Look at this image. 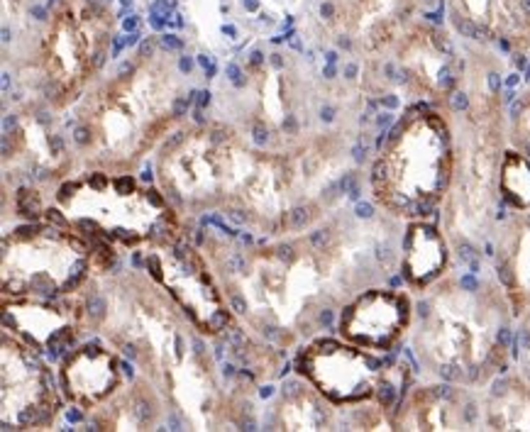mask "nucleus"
Returning <instances> with one entry per match:
<instances>
[{"instance_id":"nucleus-1","label":"nucleus","mask_w":530,"mask_h":432,"mask_svg":"<svg viewBox=\"0 0 530 432\" xmlns=\"http://www.w3.org/2000/svg\"><path fill=\"white\" fill-rule=\"evenodd\" d=\"M406 320H408V301L398 293L377 291L364 296L355 310L344 315L342 327H347V335H352L357 342L386 349L401 335Z\"/></svg>"},{"instance_id":"nucleus-2","label":"nucleus","mask_w":530,"mask_h":432,"mask_svg":"<svg viewBox=\"0 0 530 432\" xmlns=\"http://www.w3.org/2000/svg\"><path fill=\"white\" fill-rule=\"evenodd\" d=\"M528 5L530 0H464L469 15L462 18L476 27V39H501V44L508 47L506 39H518L515 32L523 30L530 18Z\"/></svg>"},{"instance_id":"nucleus-3","label":"nucleus","mask_w":530,"mask_h":432,"mask_svg":"<svg viewBox=\"0 0 530 432\" xmlns=\"http://www.w3.org/2000/svg\"><path fill=\"white\" fill-rule=\"evenodd\" d=\"M445 266V244L442 237L428 227L416 225L406 235V279L411 283L425 286Z\"/></svg>"},{"instance_id":"nucleus-4","label":"nucleus","mask_w":530,"mask_h":432,"mask_svg":"<svg viewBox=\"0 0 530 432\" xmlns=\"http://www.w3.org/2000/svg\"><path fill=\"white\" fill-rule=\"evenodd\" d=\"M503 190L518 207H530V161L511 151L503 161Z\"/></svg>"},{"instance_id":"nucleus-5","label":"nucleus","mask_w":530,"mask_h":432,"mask_svg":"<svg viewBox=\"0 0 530 432\" xmlns=\"http://www.w3.org/2000/svg\"><path fill=\"white\" fill-rule=\"evenodd\" d=\"M308 220H310V215H308L305 207H293V210L288 212V227H291V230H303Z\"/></svg>"},{"instance_id":"nucleus-6","label":"nucleus","mask_w":530,"mask_h":432,"mask_svg":"<svg viewBox=\"0 0 530 432\" xmlns=\"http://www.w3.org/2000/svg\"><path fill=\"white\" fill-rule=\"evenodd\" d=\"M88 315H93V318H103L105 315V301L98 293H93L88 298Z\"/></svg>"},{"instance_id":"nucleus-7","label":"nucleus","mask_w":530,"mask_h":432,"mask_svg":"<svg viewBox=\"0 0 530 432\" xmlns=\"http://www.w3.org/2000/svg\"><path fill=\"white\" fill-rule=\"evenodd\" d=\"M193 95H196V93H191V95H181L179 100L173 103V115H176V117H181V115L189 113V105L193 103Z\"/></svg>"},{"instance_id":"nucleus-8","label":"nucleus","mask_w":530,"mask_h":432,"mask_svg":"<svg viewBox=\"0 0 530 432\" xmlns=\"http://www.w3.org/2000/svg\"><path fill=\"white\" fill-rule=\"evenodd\" d=\"M523 108L528 110V120H525V139H520V147H523V151L530 156V105H525V100H523Z\"/></svg>"},{"instance_id":"nucleus-9","label":"nucleus","mask_w":530,"mask_h":432,"mask_svg":"<svg viewBox=\"0 0 530 432\" xmlns=\"http://www.w3.org/2000/svg\"><path fill=\"white\" fill-rule=\"evenodd\" d=\"M252 134H254V142H257V144H266V139H269V132H266L264 125H254Z\"/></svg>"},{"instance_id":"nucleus-10","label":"nucleus","mask_w":530,"mask_h":432,"mask_svg":"<svg viewBox=\"0 0 530 432\" xmlns=\"http://www.w3.org/2000/svg\"><path fill=\"white\" fill-rule=\"evenodd\" d=\"M225 325H227V313H225V310H220L218 315H213V320H210V327H213V330H223Z\"/></svg>"},{"instance_id":"nucleus-11","label":"nucleus","mask_w":530,"mask_h":432,"mask_svg":"<svg viewBox=\"0 0 530 432\" xmlns=\"http://www.w3.org/2000/svg\"><path fill=\"white\" fill-rule=\"evenodd\" d=\"M74 139H76L78 144H88V142H91V132H88L86 127H76V132H74Z\"/></svg>"},{"instance_id":"nucleus-12","label":"nucleus","mask_w":530,"mask_h":432,"mask_svg":"<svg viewBox=\"0 0 530 432\" xmlns=\"http://www.w3.org/2000/svg\"><path fill=\"white\" fill-rule=\"evenodd\" d=\"M357 215H360V218H372L374 210H372L369 203H360V205H357Z\"/></svg>"},{"instance_id":"nucleus-13","label":"nucleus","mask_w":530,"mask_h":432,"mask_svg":"<svg viewBox=\"0 0 530 432\" xmlns=\"http://www.w3.org/2000/svg\"><path fill=\"white\" fill-rule=\"evenodd\" d=\"M227 74H230V78L235 81V86H242V78H240V69H237V64H230V66H227Z\"/></svg>"},{"instance_id":"nucleus-14","label":"nucleus","mask_w":530,"mask_h":432,"mask_svg":"<svg viewBox=\"0 0 530 432\" xmlns=\"http://www.w3.org/2000/svg\"><path fill=\"white\" fill-rule=\"evenodd\" d=\"M230 305H232L237 313H247V305H245V301H242L240 296H232V298H230Z\"/></svg>"},{"instance_id":"nucleus-15","label":"nucleus","mask_w":530,"mask_h":432,"mask_svg":"<svg viewBox=\"0 0 530 432\" xmlns=\"http://www.w3.org/2000/svg\"><path fill=\"white\" fill-rule=\"evenodd\" d=\"M184 142V132H176L173 137H171V142H166V149H173L176 144H181Z\"/></svg>"},{"instance_id":"nucleus-16","label":"nucleus","mask_w":530,"mask_h":432,"mask_svg":"<svg viewBox=\"0 0 530 432\" xmlns=\"http://www.w3.org/2000/svg\"><path fill=\"white\" fill-rule=\"evenodd\" d=\"M227 215H230V220H232V223H245V220H247V218H245V215H242L240 210H230Z\"/></svg>"},{"instance_id":"nucleus-17","label":"nucleus","mask_w":530,"mask_h":432,"mask_svg":"<svg viewBox=\"0 0 530 432\" xmlns=\"http://www.w3.org/2000/svg\"><path fill=\"white\" fill-rule=\"evenodd\" d=\"M164 47H166V49H179L181 42H176V39H171V37H164Z\"/></svg>"},{"instance_id":"nucleus-18","label":"nucleus","mask_w":530,"mask_h":432,"mask_svg":"<svg viewBox=\"0 0 530 432\" xmlns=\"http://www.w3.org/2000/svg\"><path fill=\"white\" fill-rule=\"evenodd\" d=\"M320 322H322V325H330V322H332V310H322V313H320Z\"/></svg>"},{"instance_id":"nucleus-19","label":"nucleus","mask_w":530,"mask_h":432,"mask_svg":"<svg viewBox=\"0 0 530 432\" xmlns=\"http://www.w3.org/2000/svg\"><path fill=\"white\" fill-rule=\"evenodd\" d=\"M210 103V93H201V98H198V108H206Z\"/></svg>"},{"instance_id":"nucleus-20","label":"nucleus","mask_w":530,"mask_h":432,"mask_svg":"<svg viewBox=\"0 0 530 432\" xmlns=\"http://www.w3.org/2000/svg\"><path fill=\"white\" fill-rule=\"evenodd\" d=\"M284 127H286L288 132H296V120H293V117H288V120L284 122Z\"/></svg>"},{"instance_id":"nucleus-21","label":"nucleus","mask_w":530,"mask_h":432,"mask_svg":"<svg viewBox=\"0 0 530 432\" xmlns=\"http://www.w3.org/2000/svg\"><path fill=\"white\" fill-rule=\"evenodd\" d=\"M191 66H193V64H191L189 59H181V71H191Z\"/></svg>"},{"instance_id":"nucleus-22","label":"nucleus","mask_w":530,"mask_h":432,"mask_svg":"<svg viewBox=\"0 0 530 432\" xmlns=\"http://www.w3.org/2000/svg\"><path fill=\"white\" fill-rule=\"evenodd\" d=\"M322 120H332V108H322Z\"/></svg>"},{"instance_id":"nucleus-23","label":"nucleus","mask_w":530,"mask_h":432,"mask_svg":"<svg viewBox=\"0 0 530 432\" xmlns=\"http://www.w3.org/2000/svg\"><path fill=\"white\" fill-rule=\"evenodd\" d=\"M78 417H81V415H78V413H76V410H69V420H74V422H76V420H78Z\"/></svg>"}]
</instances>
